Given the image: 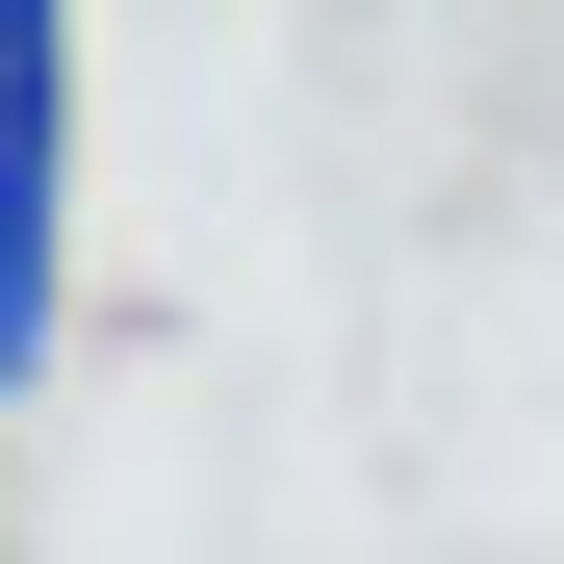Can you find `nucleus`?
<instances>
[{"mask_svg": "<svg viewBox=\"0 0 564 564\" xmlns=\"http://www.w3.org/2000/svg\"><path fill=\"white\" fill-rule=\"evenodd\" d=\"M52 334H77V26L0 0V411L52 386Z\"/></svg>", "mask_w": 564, "mask_h": 564, "instance_id": "1", "label": "nucleus"}]
</instances>
